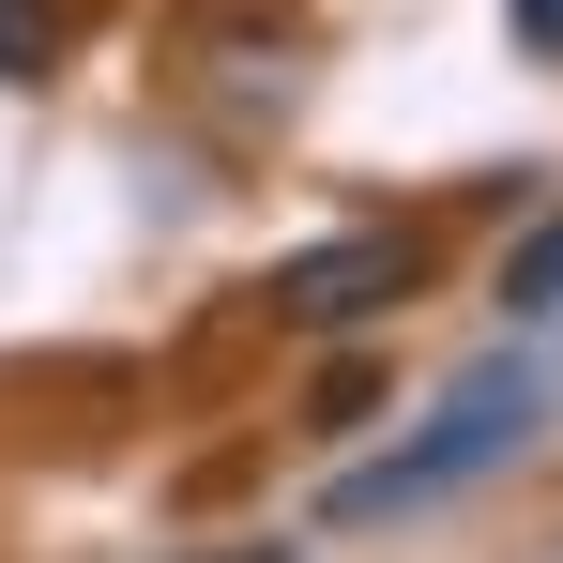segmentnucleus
<instances>
[{"instance_id": "1", "label": "nucleus", "mask_w": 563, "mask_h": 563, "mask_svg": "<svg viewBox=\"0 0 563 563\" xmlns=\"http://www.w3.org/2000/svg\"><path fill=\"white\" fill-rule=\"evenodd\" d=\"M563 411V380L533 366V351H487V366H457L442 380V411L396 442V457H366V472H335L320 487V518L335 533H380V518H427V503H457V487H487V472L518 457L533 427Z\"/></svg>"}, {"instance_id": "2", "label": "nucleus", "mask_w": 563, "mask_h": 563, "mask_svg": "<svg viewBox=\"0 0 563 563\" xmlns=\"http://www.w3.org/2000/svg\"><path fill=\"white\" fill-rule=\"evenodd\" d=\"M411 275H427V244L411 229H351V244H305V260H275V305L289 335H351V320H380V305H411Z\"/></svg>"}, {"instance_id": "3", "label": "nucleus", "mask_w": 563, "mask_h": 563, "mask_svg": "<svg viewBox=\"0 0 563 563\" xmlns=\"http://www.w3.org/2000/svg\"><path fill=\"white\" fill-rule=\"evenodd\" d=\"M503 305H518V320H549V305H563V213L518 244V260H503Z\"/></svg>"}, {"instance_id": "4", "label": "nucleus", "mask_w": 563, "mask_h": 563, "mask_svg": "<svg viewBox=\"0 0 563 563\" xmlns=\"http://www.w3.org/2000/svg\"><path fill=\"white\" fill-rule=\"evenodd\" d=\"M0 77H46V0H0Z\"/></svg>"}, {"instance_id": "5", "label": "nucleus", "mask_w": 563, "mask_h": 563, "mask_svg": "<svg viewBox=\"0 0 563 563\" xmlns=\"http://www.w3.org/2000/svg\"><path fill=\"white\" fill-rule=\"evenodd\" d=\"M503 31H518L533 62H563V0H503Z\"/></svg>"}, {"instance_id": "6", "label": "nucleus", "mask_w": 563, "mask_h": 563, "mask_svg": "<svg viewBox=\"0 0 563 563\" xmlns=\"http://www.w3.org/2000/svg\"><path fill=\"white\" fill-rule=\"evenodd\" d=\"M184 563H289V549H184Z\"/></svg>"}]
</instances>
